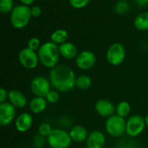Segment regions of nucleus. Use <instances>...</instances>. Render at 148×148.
Instances as JSON below:
<instances>
[{
    "label": "nucleus",
    "mask_w": 148,
    "mask_h": 148,
    "mask_svg": "<svg viewBox=\"0 0 148 148\" xmlns=\"http://www.w3.org/2000/svg\"><path fill=\"white\" fill-rule=\"evenodd\" d=\"M76 78L75 71L70 67L60 64L50 70L49 79L56 91L66 93L76 87Z\"/></svg>",
    "instance_id": "nucleus-1"
},
{
    "label": "nucleus",
    "mask_w": 148,
    "mask_h": 148,
    "mask_svg": "<svg viewBox=\"0 0 148 148\" xmlns=\"http://www.w3.org/2000/svg\"><path fill=\"white\" fill-rule=\"evenodd\" d=\"M37 54L40 62L45 68L52 69L58 65L59 57L61 56L59 46L53 42L49 41L42 43L37 50Z\"/></svg>",
    "instance_id": "nucleus-2"
},
{
    "label": "nucleus",
    "mask_w": 148,
    "mask_h": 148,
    "mask_svg": "<svg viewBox=\"0 0 148 148\" xmlns=\"http://www.w3.org/2000/svg\"><path fill=\"white\" fill-rule=\"evenodd\" d=\"M30 7L23 4H19L14 7L10 15V21L15 29H21L25 28L31 18Z\"/></svg>",
    "instance_id": "nucleus-3"
},
{
    "label": "nucleus",
    "mask_w": 148,
    "mask_h": 148,
    "mask_svg": "<svg viewBox=\"0 0 148 148\" xmlns=\"http://www.w3.org/2000/svg\"><path fill=\"white\" fill-rule=\"evenodd\" d=\"M69 133L62 128H55L47 137L49 148H69L72 144Z\"/></svg>",
    "instance_id": "nucleus-4"
},
{
    "label": "nucleus",
    "mask_w": 148,
    "mask_h": 148,
    "mask_svg": "<svg viewBox=\"0 0 148 148\" xmlns=\"http://www.w3.org/2000/svg\"><path fill=\"white\" fill-rule=\"evenodd\" d=\"M127 121L118 114H114L108 118L105 122L106 132L112 137L120 138L126 134Z\"/></svg>",
    "instance_id": "nucleus-5"
},
{
    "label": "nucleus",
    "mask_w": 148,
    "mask_h": 148,
    "mask_svg": "<svg viewBox=\"0 0 148 148\" xmlns=\"http://www.w3.org/2000/svg\"><path fill=\"white\" fill-rule=\"evenodd\" d=\"M147 125L145 118L140 115H132L127 121L126 134L131 138L140 136L145 130Z\"/></svg>",
    "instance_id": "nucleus-6"
},
{
    "label": "nucleus",
    "mask_w": 148,
    "mask_h": 148,
    "mask_svg": "<svg viewBox=\"0 0 148 148\" xmlns=\"http://www.w3.org/2000/svg\"><path fill=\"white\" fill-rule=\"evenodd\" d=\"M107 61L113 66L121 65L126 58V50L124 46L120 42H114L109 46L106 54Z\"/></svg>",
    "instance_id": "nucleus-7"
},
{
    "label": "nucleus",
    "mask_w": 148,
    "mask_h": 148,
    "mask_svg": "<svg viewBox=\"0 0 148 148\" xmlns=\"http://www.w3.org/2000/svg\"><path fill=\"white\" fill-rule=\"evenodd\" d=\"M50 90L51 83L49 79L42 75H37L32 79L30 82V91L35 96L45 97Z\"/></svg>",
    "instance_id": "nucleus-8"
},
{
    "label": "nucleus",
    "mask_w": 148,
    "mask_h": 148,
    "mask_svg": "<svg viewBox=\"0 0 148 148\" xmlns=\"http://www.w3.org/2000/svg\"><path fill=\"white\" fill-rule=\"evenodd\" d=\"M18 61L23 68L28 69H33L36 68L40 62L38 54L28 47L20 50L18 53Z\"/></svg>",
    "instance_id": "nucleus-9"
},
{
    "label": "nucleus",
    "mask_w": 148,
    "mask_h": 148,
    "mask_svg": "<svg viewBox=\"0 0 148 148\" xmlns=\"http://www.w3.org/2000/svg\"><path fill=\"white\" fill-rule=\"evenodd\" d=\"M96 63V56L90 50H83L75 58V64L82 70H89Z\"/></svg>",
    "instance_id": "nucleus-10"
},
{
    "label": "nucleus",
    "mask_w": 148,
    "mask_h": 148,
    "mask_svg": "<svg viewBox=\"0 0 148 148\" xmlns=\"http://www.w3.org/2000/svg\"><path fill=\"white\" fill-rule=\"evenodd\" d=\"M16 109L9 101L0 104V125L2 127H8L16 120Z\"/></svg>",
    "instance_id": "nucleus-11"
},
{
    "label": "nucleus",
    "mask_w": 148,
    "mask_h": 148,
    "mask_svg": "<svg viewBox=\"0 0 148 148\" xmlns=\"http://www.w3.org/2000/svg\"><path fill=\"white\" fill-rule=\"evenodd\" d=\"M33 116L31 114L24 112L20 114L15 120V127L19 133H26L29 131L33 126Z\"/></svg>",
    "instance_id": "nucleus-12"
},
{
    "label": "nucleus",
    "mask_w": 148,
    "mask_h": 148,
    "mask_svg": "<svg viewBox=\"0 0 148 148\" xmlns=\"http://www.w3.org/2000/svg\"><path fill=\"white\" fill-rule=\"evenodd\" d=\"M95 112L101 117L108 118L115 114V107L114 105L107 99H101L96 101L95 105Z\"/></svg>",
    "instance_id": "nucleus-13"
},
{
    "label": "nucleus",
    "mask_w": 148,
    "mask_h": 148,
    "mask_svg": "<svg viewBox=\"0 0 148 148\" xmlns=\"http://www.w3.org/2000/svg\"><path fill=\"white\" fill-rule=\"evenodd\" d=\"M8 101L16 108H24L28 104L26 95L18 89H11L9 91Z\"/></svg>",
    "instance_id": "nucleus-14"
},
{
    "label": "nucleus",
    "mask_w": 148,
    "mask_h": 148,
    "mask_svg": "<svg viewBox=\"0 0 148 148\" xmlns=\"http://www.w3.org/2000/svg\"><path fill=\"white\" fill-rule=\"evenodd\" d=\"M106 143L105 134L99 130L93 131L89 134L87 140L86 147L87 148H103Z\"/></svg>",
    "instance_id": "nucleus-15"
},
{
    "label": "nucleus",
    "mask_w": 148,
    "mask_h": 148,
    "mask_svg": "<svg viewBox=\"0 0 148 148\" xmlns=\"http://www.w3.org/2000/svg\"><path fill=\"white\" fill-rule=\"evenodd\" d=\"M69 135L73 142L75 143H82L87 140L89 134L87 128L82 125H75L73 126L69 130Z\"/></svg>",
    "instance_id": "nucleus-16"
},
{
    "label": "nucleus",
    "mask_w": 148,
    "mask_h": 148,
    "mask_svg": "<svg viewBox=\"0 0 148 148\" xmlns=\"http://www.w3.org/2000/svg\"><path fill=\"white\" fill-rule=\"evenodd\" d=\"M48 101L45 97H39L35 96L33 97L29 102V108L32 114H40L45 111L48 106Z\"/></svg>",
    "instance_id": "nucleus-17"
},
{
    "label": "nucleus",
    "mask_w": 148,
    "mask_h": 148,
    "mask_svg": "<svg viewBox=\"0 0 148 148\" xmlns=\"http://www.w3.org/2000/svg\"><path fill=\"white\" fill-rule=\"evenodd\" d=\"M59 51H60V55L63 58L68 60L76 58V56L79 54L76 45L70 42H66L59 45Z\"/></svg>",
    "instance_id": "nucleus-18"
},
{
    "label": "nucleus",
    "mask_w": 148,
    "mask_h": 148,
    "mask_svg": "<svg viewBox=\"0 0 148 148\" xmlns=\"http://www.w3.org/2000/svg\"><path fill=\"white\" fill-rule=\"evenodd\" d=\"M134 25L140 31L148 30V11H144L137 15L134 18Z\"/></svg>",
    "instance_id": "nucleus-19"
},
{
    "label": "nucleus",
    "mask_w": 148,
    "mask_h": 148,
    "mask_svg": "<svg viewBox=\"0 0 148 148\" xmlns=\"http://www.w3.org/2000/svg\"><path fill=\"white\" fill-rule=\"evenodd\" d=\"M68 39H69V33L66 29H58L55 30L50 36V41L57 45H61L68 42Z\"/></svg>",
    "instance_id": "nucleus-20"
},
{
    "label": "nucleus",
    "mask_w": 148,
    "mask_h": 148,
    "mask_svg": "<svg viewBox=\"0 0 148 148\" xmlns=\"http://www.w3.org/2000/svg\"><path fill=\"white\" fill-rule=\"evenodd\" d=\"M115 113H116V114H118L119 116H121L122 118L127 117L131 113L130 104L126 101H122L119 102L117 104V106L115 107Z\"/></svg>",
    "instance_id": "nucleus-21"
},
{
    "label": "nucleus",
    "mask_w": 148,
    "mask_h": 148,
    "mask_svg": "<svg viewBox=\"0 0 148 148\" xmlns=\"http://www.w3.org/2000/svg\"><path fill=\"white\" fill-rule=\"evenodd\" d=\"M91 85H92V80L90 76L87 75H81L76 78L75 86L81 90L88 89L91 87Z\"/></svg>",
    "instance_id": "nucleus-22"
},
{
    "label": "nucleus",
    "mask_w": 148,
    "mask_h": 148,
    "mask_svg": "<svg viewBox=\"0 0 148 148\" xmlns=\"http://www.w3.org/2000/svg\"><path fill=\"white\" fill-rule=\"evenodd\" d=\"M129 3L126 0H119L114 5V11L119 15L127 14L129 11Z\"/></svg>",
    "instance_id": "nucleus-23"
},
{
    "label": "nucleus",
    "mask_w": 148,
    "mask_h": 148,
    "mask_svg": "<svg viewBox=\"0 0 148 148\" xmlns=\"http://www.w3.org/2000/svg\"><path fill=\"white\" fill-rule=\"evenodd\" d=\"M31 143L34 148H43L44 145L47 143V138L37 133L32 137Z\"/></svg>",
    "instance_id": "nucleus-24"
},
{
    "label": "nucleus",
    "mask_w": 148,
    "mask_h": 148,
    "mask_svg": "<svg viewBox=\"0 0 148 148\" xmlns=\"http://www.w3.org/2000/svg\"><path fill=\"white\" fill-rule=\"evenodd\" d=\"M14 7L13 0H0V11L2 14L10 13Z\"/></svg>",
    "instance_id": "nucleus-25"
},
{
    "label": "nucleus",
    "mask_w": 148,
    "mask_h": 148,
    "mask_svg": "<svg viewBox=\"0 0 148 148\" xmlns=\"http://www.w3.org/2000/svg\"><path fill=\"white\" fill-rule=\"evenodd\" d=\"M52 131H53V128H52L51 125L49 124V123L43 122V123H42V124L39 125L37 133L39 134H41V135H42V136H44V137L47 138L51 134Z\"/></svg>",
    "instance_id": "nucleus-26"
},
{
    "label": "nucleus",
    "mask_w": 148,
    "mask_h": 148,
    "mask_svg": "<svg viewBox=\"0 0 148 148\" xmlns=\"http://www.w3.org/2000/svg\"><path fill=\"white\" fill-rule=\"evenodd\" d=\"M45 99L47 100V101L50 104H55L56 102L59 101V99H60V95H59V92L56 91V89L54 90H50L47 95L45 96Z\"/></svg>",
    "instance_id": "nucleus-27"
},
{
    "label": "nucleus",
    "mask_w": 148,
    "mask_h": 148,
    "mask_svg": "<svg viewBox=\"0 0 148 148\" xmlns=\"http://www.w3.org/2000/svg\"><path fill=\"white\" fill-rule=\"evenodd\" d=\"M91 0H69V4L76 10H80L82 8H85L88 5Z\"/></svg>",
    "instance_id": "nucleus-28"
},
{
    "label": "nucleus",
    "mask_w": 148,
    "mask_h": 148,
    "mask_svg": "<svg viewBox=\"0 0 148 148\" xmlns=\"http://www.w3.org/2000/svg\"><path fill=\"white\" fill-rule=\"evenodd\" d=\"M27 47L34 51H36L40 49L41 47V42L37 37H31L29 39L28 43H27Z\"/></svg>",
    "instance_id": "nucleus-29"
},
{
    "label": "nucleus",
    "mask_w": 148,
    "mask_h": 148,
    "mask_svg": "<svg viewBox=\"0 0 148 148\" xmlns=\"http://www.w3.org/2000/svg\"><path fill=\"white\" fill-rule=\"evenodd\" d=\"M30 11H31V16L33 17H38L42 15V8L38 5H33L30 7Z\"/></svg>",
    "instance_id": "nucleus-30"
},
{
    "label": "nucleus",
    "mask_w": 148,
    "mask_h": 148,
    "mask_svg": "<svg viewBox=\"0 0 148 148\" xmlns=\"http://www.w3.org/2000/svg\"><path fill=\"white\" fill-rule=\"evenodd\" d=\"M8 95H9V92H7L6 89H4L3 88H0V104L7 101Z\"/></svg>",
    "instance_id": "nucleus-31"
},
{
    "label": "nucleus",
    "mask_w": 148,
    "mask_h": 148,
    "mask_svg": "<svg viewBox=\"0 0 148 148\" xmlns=\"http://www.w3.org/2000/svg\"><path fill=\"white\" fill-rule=\"evenodd\" d=\"M21 2L22 4L23 5H26V6H29V5H32L35 2V0H19Z\"/></svg>",
    "instance_id": "nucleus-32"
},
{
    "label": "nucleus",
    "mask_w": 148,
    "mask_h": 148,
    "mask_svg": "<svg viewBox=\"0 0 148 148\" xmlns=\"http://www.w3.org/2000/svg\"><path fill=\"white\" fill-rule=\"evenodd\" d=\"M134 2L140 6H145L148 4V0H134Z\"/></svg>",
    "instance_id": "nucleus-33"
},
{
    "label": "nucleus",
    "mask_w": 148,
    "mask_h": 148,
    "mask_svg": "<svg viewBox=\"0 0 148 148\" xmlns=\"http://www.w3.org/2000/svg\"><path fill=\"white\" fill-rule=\"evenodd\" d=\"M145 121H146V125H147V127H148V114L145 117Z\"/></svg>",
    "instance_id": "nucleus-34"
},
{
    "label": "nucleus",
    "mask_w": 148,
    "mask_h": 148,
    "mask_svg": "<svg viewBox=\"0 0 148 148\" xmlns=\"http://www.w3.org/2000/svg\"><path fill=\"white\" fill-rule=\"evenodd\" d=\"M43 148H44V147H43Z\"/></svg>",
    "instance_id": "nucleus-35"
},
{
    "label": "nucleus",
    "mask_w": 148,
    "mask_h": 148,
    "mask_svg": "<svg viewBox=\"0 0 148 148\" xmlns=\"http://www.w3.org/2000/svg\"><path fill=\"white\" fill-rule=\"evenodd\" d=\"M147 38H148V37H147Z\"/></svg>",
    "instance_id": "nucleus-36"
}]
</instances>
